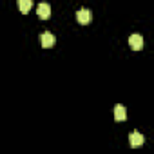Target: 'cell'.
<instances>
[{"mask_svg": "<svg viewBox=\"0 0 154 154\" xmlns=\"http://www.w3.org/2000/svg\"><path fill=\"white\" fill-rule=\"evenodd\" d=\"M76 20H78V24H82V26L91 24V20H93V13H91V9L82 8L78 13H76Z\"/></svg>", "mask_w": 154, "mask_h": 154, "instance_id": "obj_1", "label": "cell"}, {"mask_svg": "<svg viewBox=\"0 0 154 154\" xmlns=\"http://www.w3.org/2000/svg\"><path fill=\"white\" fill-rule=\"evenodd\" d=\"M54 36H53V33H49V31H45V33H42L40 35V44H42V47H45V49H49V47H53L54 45Z\"/></svg>", "mask_w": 154, "mask_h": 154, "instance_id": "obj_2", "label": "cell"}, {"mask_svg": "<svg viewBox=\"0 0 154 154\" xmlns=\"http://www.w3.org/2000/svg\"><path fill=\"white\" fill-rule=\"evenodd\" d=\"M129 143H131V147H141L145 143V138H143V134H140L138 131H134V132L129 134Z\"/></svg>", "mask_w": 154, "mask_h": 154, "instance_id": "obj_3", "label": "cell"}, {"mask_svg": "<svg viewBox=\"0 0 154 154\" xmlns=\"http://www.w3.org/2000/svg\"><path fill=\"white\" fill-rule=\"evenodd\" d=\"M129 45L134 49V51H140L141 47H143V38H141V35H131L129 36Z\"/></svg>", "mask_w": 154, "mask_h": 154, "instance_id": "obj_4", "label": "cell"}, {"mask_svg": "<svg viewBox=\"0 0 154 154\" xmlns=\"http://www.w3.org/2000/svg\"><path fill=\"white\" fill-rule=\"evenodd\" d=\"M36 13H38V17H40L42 20H45V18H49V17H51V6H49V4H45V2H42V4H38Z\"/></svg>", "mask_w": 154, "mask_h": 154, "instance_id": "obj_5", "label": "cell"}, {"mask_svg": "<svg viewBox=\"0 0 154 154\" xmlns=\"http://www.w3.org/2000/svg\"><path fill=\"white\" fill-rule=\"evenodd\" d=\"M114 120L116 122H125L127 120V111H125V107L122 103L114 105Z\"/></svg>", "mask_w": 154, "mask_h": 154, "instance_id": "obj_6", "label": "cell"}, {"mask_svg": "<svg viewBox=\"0 0 154 154\" xmlns=\"http://www.w3.org/2000/svg\"><path fill=\"white\" fill-rule=\"evenodd\" d=\"M31 8H33V0H18V9H20V13L27 15L31 11Z\"/></svg>", "mask_w": 154, "mask_h": 154, "instance_id": "obj_7", "label": "cell"}]
</instances>
